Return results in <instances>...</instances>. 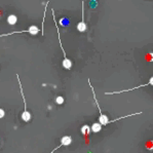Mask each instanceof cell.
Instances as JSON below:
<instances>
[{
    "label": "cell",
    "instance_id": "cell-1",
    "mask_svg": "<svg viewBox=\"0 0 153 153\" xmlns=\"http://www.w3.org/2000/svg\"><path fill=\"white\" fill-rule=\"evenodd\" d=\"M89 87H91V93H93V96H94L95 102H96V104H97V107H98V109H99V112H100L99 123L101 124V125H107V124H108V123H111V122H115V121L120 120V119L125 118V117H130V116H132V115H140V114L142 113V112H138V113L130 114V115H125V116H123V117H119V118H116V119H113V120H110V119L108 118V116L105 115V114H104L103 112H102L101 107H100V105H99V102H98V100H97V98H96V93H95L94 87H93V85H91V80H89Z\"/></svg>",
    "mask_w": 153,
    "mask_h": 153
},
{
    "label": "cell",
    "instance_id": "cell-2",
    "mask_svg": "<svg viewBox=\"0 0 153 153\" xmlns=\"http://www.w3.org/2000/svg\"><path fill=\"white\" fill-rule=\"evenodd\" d=\"M52 17H54V24H56V27H57V30H58V37H59V43H60V46H61V48H62L63 52H64V60H63V68L66 70H70L72 68V61L71 60H69L68 58L66 57V52H65V50L63 48V45H62V41H61V36H60V30H59V27H58V23H57V20H56V17H54V9H52Z\"/></svg>",
    "mask_w": 153,
    "mask_h": 153
},
{
    "label": "cell",
    "instance_id": "cell-3",
    "mask_svg": "<svg viewBox=\"0 0 153 153\" xmlns=\"http://www.w3.org/2000/svg\"><path fill=\"white\" fill-rule=\"evenodd\" d=\"M17 81H19V87H20L21 95H22L23 101H24V106H25L24 112L22 113V119H23V121H25V122H29V121L31 120V118H32V114L28 111L27 103H26V99H25V95H24V91H23V87H22V82H21L20 77H19V75L17 74Z\"/></svg>",
    "mask_w": 153,
    "mask_h": 153
},
{
    "label": "cell",
    "instance_id": "cell-4",
    "mask_svg": "<svg viewBox=\"0 0 153 153\" xmlns=\"http://www.w3.org/2000/svg\"><path fill=\"white\" fill-rule=\"evenodd\" d=\"M40 32V29L37 27V26L32 25L30 26L27 30H23V31H13L11 33H7V34H2L0 35V37H4V36H9V35H13V34H17V33H29L31 35H37L38 33Z\"/></svg>",
    "mask_w": 153,
    "mask_h": 153
},
{
    "label": "cell",
    "instance_id": "cell-5",
    "mask_svg": "<svg viewBox=\"0 0 153 153\" xmlns=\"http://www.w3.org/2000/svg\"><path fill=\"white\" fill-rule=\"evenodd\" d=\"M81 22H79L77 24V30L79 32H85L87 31V23L84 21V2H81Z\"/></svg>",
    "mask_w": 153,
    "mask_h": 153
},
{
    "label": "cell",
    "instance_id": "cell-6",
    "mask_svg": "<svg viewBox=\"0 0 153 153\" xmlns=\"http://www.w3.org/2000/svg\"><path fill=\"white\" fill-rule=\"evenodd\" d=\"M147 85H152L153 87V76L149 79V82H147L146 84H141L139 87H133V89H123V91H111V93H105V95H115V94H121V93H126V91H134V89H140V87H147Z\"/></svg>",
    "mask_w": 153,
    "mask_h": 153
},
{
    "label": "cell",
    "instance_id": "cell-7",
    "mask_svg": "<svg viewBox=\"0 0 153 153\" xmlns=\"http://www.w3.org/2000/svg\"><path fill=\"white\" fill-rule=\"evenodd\" d=\"M60 141H61L60 145L57 146V147H56V148H54V150H52V152H50V153H54V151L58 150V149L61 148V147H63V146H68V145H70V144L72 143V137H71V136H64Z\"/></svg>",
    "mask_w": 153,
    "mask_h": 153
},
{
    "label": "cell",
    "instance_id": "cell-8",
    "mask_svg": "<svg viewBox=\"0 0 153 153\" xmlns=\"http://www.w3.org/2000/svg\"><path fill=\"white\" fill-rule=\"evenodd\" d=\"M80 132H81V134L84 137H87V135L91 134V126L87 125V124H84V125H82L81 128H80Z\"/></svg>",
    "mask_w": 153,
    "mask_h": 153
},
{
    "label": "cell",
    "instance_id": "cell-9",
    "mask_svg": "<svg viewBox=\"0 0 153 153\" xmlns=\"http://www.w3.org/2000/svg\"><path fill=\"white\" fill-rule=\"evenodd\" d=\"M7 23H8V25H11V26H13V25H15L17 24V17L15 15H8L7 17Z\"/></svg>",
    "mask_w": 153,
    "mask_h": 153
},
{
    "label": "cell",
    "instance_id": "cell-10",
    "mask_svg": "<svg viewBox=\"0 0 153 153\" xmlns=\"http://www.w3.org/2000/svg\"><path fill=\"white\" fill-rule=\"evenodd\" d=\"M101 130H102V125L99 122H95L91 126V131L93 133H99V132H101Z\"/></svg>",
    "mask_w": 153,
    "mask_h": 153
},
{
    "label": "cell",
    "instance_id": "cell-11",
    "mask_svg": "<svg viewBox=\"0 0 153 153\" xmlns=\"http://www.w3.org/2000/svg\"><path fill=\"white\" fill-rule=\"evenodd\" d=\"M64 101H65V99L62 96H59L56 98V103H57L58 105H62V104L64 103Z\"/></svg>",
    "mask_w": 153,
    "mask_h": 153
},
{
    "label": "cell",
    "instance_id": "cell-12",
    "mask_svg": "<svg viewBox=\"0 0 153 153\" xmlns=\"http://www.w3.org/2000/svg\"><path fill=\"white\" fill-rule=\"evenodd\" d=\"M146 147L148 150H153V141H149L148 143L146 144Z\"/></svg>",
    "mask_w": 153,
    "mask_h": 153
},
{
    "label": "cell",
    "instance_id": "cell-13",
    "mask_svg": "<svg viewBox=\"0 0 153 153\" xmlns=\"http://www.w3.org/2000/svg\"><path fill=\"white\" fill-rule=\"evenodd\" d=\"M4 115H5L4 110H3V109H1V108H0V118H3V117H4Z\"/></svg>",
    "mask_w": 153,
    "mask_h": 153
},
{
    "label": "cell",
    "instance_id": "cell-14",
    "mask_svg": "<svg viewBox=\"0 0 153 153\" xmlns=\"http://www.w3.org/2000/svg\"><path fill=\"white\" fill-rule=\"evenodd\" d=\"M89 153H91V152H89Z\"/></svg>",
    "mask_w": 153,
    "mask_h": 153
}]
</instances>
